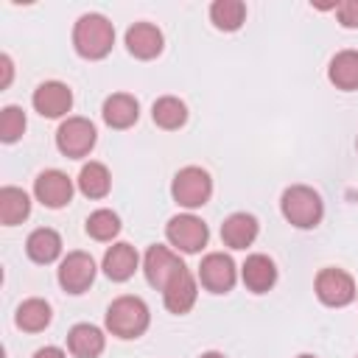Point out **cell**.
Segmentation results:
<instances>
[{"label": "cell", "instance_id": "4dcf8cb0", "mask_svg": "<svg viewBox=\"0 0 358 358\" xmlns=\"http://www.w3.org/2000/svg\"><path fill=\"white\" fill-rule=\"evenodd\" d=\"M34 358H64V352L59 347H42L34 352Z\"/></svg>", "mask_w": 358, "mask_h": 358}, {"label": "cell", "instance_id": "5b68a950", "mask_svg": "<svg viewBox=\"0 0 358 358\" xmlns=\"http://www.w3.org/2000/svg\"><path fill=\"white\" fill-rule=\"evenodd\" d=\"M165 238L171 241V246H176L179 252L185 255H196L207 246V238H210V229L201 218L190 215V213H182V215H173L165 227Z\"/></svg>", "mask_w": 358, "mask_h": 358}, {"label": "cell", "instance_id": "44dd1931", "mask_svg": "<svg viewBox=\"0 0 358 358\" xmlns=\"http://www.w3.org/2000/svg\"><path fill=\"white\" fill-rule=\"evenodd\" d=\"M327 78L336 84V90L352 92L358 90V50H341L330 59Z\"/></svg>", "mask_w": 358, "mask_h": 358}, {"label": "cell", "instance_id": "7c38bea8", "mask_svg": "<svg viewBox=\"0 0 358 358\" xmlns=\"http://www.w3.org/2000/svg\"><path fill=\"white\" fill-rule=\"evenodd\" d=\"M31 101H34V109L42 117H62L73 106V92L62 81H45V84H39L34 90V98Z\"/></svg>", "mask_w": 358, "mask_h": 358}, {"label": "cell", "instance_id": "d6a6232c", "mask_svg": "<svg viewBox=\"0 0 358 358\" xmlns=\"http://www.w3.org/2000/svg\"><path fill=\"white\" fill-rule=\"evenodd\" d=\"M296 358H316V355H308V352H305V355H296Z\"/></svg>", "mask_w": 358, "mask_h": 358}, {"label": "cell", "instance_id": "603a6c76", "mask_svg": "<svg viewBox=\"0 0 358 358\" xmlns=\"http://www.w3.org/2000/svg\"><path fill=\"white\" fill-rule=\"evenodd\" d=\"M151 117H154V123H157L159 129L173 131V129H179V126H185V120H187V106H185L179 98H173V95H162V98L154 101Z\"/></svg>", "mask_w": 358, "mask_h": 358}, {"label": "cell", "instance_id": "ba28073f", "mask_svg": "<svg viewBox=\"0 0 358 358\" xmlns=\"http://www.w3.org/2000/svg\"><path fill=\"white\" fill-rule=\"evenodd\" d=\"M95 280V260L87 252H70L59 263V285L67 294H84Z\"/></svg>", "mask_w": 358, "mask_h": 358}, {"label": "cell", "instance_id": "d6986e66", "mask_svg": "<svg viewBox=\"0 0 358 358\" xmlns=\"http://www.w3.org/2000/svg\"><path fill=\"white\" fill-rule=\"evenodd\" d=\"M103 344H106L103 333L95 324H87V322L76 324L67 333V347H70V352L76 358H98L103 352Z\"/></svg>", "mask_w": 358, "mask_h": 358}, {"label": "cell", "instance_id": "2e32d148", "mask_svg": "<svg viewBox=\"0 0 358 358\" xmlns=\"http://www.w3.org/2000/svg\"><path fill=\"white\" fill-rule=\"evenodd\" d=\"M257 218L249 215V213H232L224 224H221V241L229 246V249H246L255 243L257 238Z\"/></svg>", "mask_w": 358, "mask_h": 358}, {"label": "cell", "instance_id": "8fae6325", "mask_svg": "<svg viewBox=\"0 0 358 358\" xmlns=\"http://www.w3.org/2000/svg\"><path fill=\"white\" fill-rule=\"evenodd\" d=\"M179 268H185V263H182V260H179V255H176V252H171L168 246L154 243V246L145 252L143 271H145V280H148L157 291H162V288L168 285V280H171Z\"/></svg>", "mask_w": 358, "mask_h": 358}, {"label": "cell", "instance_id": "9c48e42d", "mask_svg": "<svg viewBox=\"0 0 358 358\" xmlns=\"http://www.w3.org/2000/svg\"><path fill=\"white\" fill-rule=\"evenodd\" d=\"M235 277H238L235 263L224 252H210L201 260V266H199V280H201V285L210 294H227V291H232Z\"/></svg>", "mask_w": 358, "mask_h": 358}, {"label": "cell", "instance_id": "3957f363", "mask_svg": "<svg viewBox=\"0 0 358 358\" xmlns=\"http://www.w3.org/2000/svg\"><path fill=\"white\" fill-rule=\"evenodd\" d=\"M280 210H282L285 221L294 224L296 229H313V227H319V221L324 215L322 196L308 185L285 187V193L280 199Z\"/></svg>", "mask_w": 358, "mask_h": 358}, {"label": "cell", "instance_id": "5bb4252c", "mask_svg": "<svg viewBox=\"0 0 358 358\" xmlns=\"http://www.w3.org/2000/svg\"><path fill=\"white\" fill-rule=\"evenodd\" d=\"M162 31L151 22H134L129 31H126V48L134 59H157L162 53Z\"/></svg>", "mask_w": 358, "mask_h": 358}, {"label": "cell", "instance_id": "f1b7e54d", "mask_svg": "<svg viewBox=\"0 0 358 358\" xmlns=\"http://www.w3.org/2000/svg\"><path fill=\"white\" fill-rule=\"evenodd\" d=\"M336 17L344 28H358V0H344L336 6Z\"/></svg>", "mask_w": 358, "mask_h": 358}, {"label": "cell", "instance_id": "6da1fadb", "mask_svg": "<svg viewBox=\"0 0 358 358\" xmlns=\"http://www.w3.org/2000/svg\"><path fill=\"white\" fill-rule=\"evenodd\" d=\"M115 45V28L103 14H81L73 28V48L84 59H103Z\"/></svg>", "mask_w": 358, "mask_h": 358}, {"label": "cell", "instance_id": "484cf974", "mask_svg": "<svg viewBox=\"0 0 358 358\" xmlns=\"http://www.w3.org/2000/svg\"><path fill=\"white\" fill-rule=\"evenodd\" d=\"M210 20L218 31H238L246 20V6L241 0H215L210 6Z\"/></svg>", "mask_w": 358, "mask_h": 358}, {"label": "cell", "instance_id": "4fadbf2b", "mask_svg": "<svg viewBox=\"0 0 358 358\" xmlns=\"http://www.w3.org/2000/svg\"><path fill=\"white\" fill-rule=\"evenodd\" d=\"M196 294H199V288H196V280H193V274L187 271V266L185 268H179L171 280H168V285L162 288V302H165V308L171 310V313H187L193 305H196Z\"/></svg>", "mask_w": 358, "mask_h": 358}, {"label": "cell", "instance_id": "8992f818", "mask_svg": "<svg viewBox=\"0 0 358 358\" xmlns=\"http://www.w3.org/2000/svg\"><path fill=\"white\" fill-rule=\"evenodd\" d=\"M95 137H98V131H95L92 120H87V117H67L56 129V145L70 159L87 157L95 145Z\"/></svg>", "mask_w": 358, "mask_h": 358}, {"label": "cell", "instance_id": "9a60e30c", "mask_svg": "<svg viewBox=\"0 0 358 358\" xmlns=\"http://www.w3.org/2000/svg\"><path fill=\"white\" fill-rule=\"evenodd\" d=\"M241 277L252 294H266L277 282V266L268 255H249L241 268Z\"/></svg>", "mask_w": 358, "mask_h": 358}, {"label": "cell", "instance_id": "cb8c5ba5", "mask_svg": "<svg viewBox=\"0 0 358 358\" xmlns=\"http://www.w3.org/2000/svg\"><path fill=\"white\" fill-rule=\"evenodd\" d=\"M112 187V176L103 162H87L78 173V190L87 199H103Z\"/></svg>", "mask_w": 358, "mask_h": 358}, {"label": "cell", "instance_id": "e0dca14e", "mask_svg": "<svg viewBox=\"0 0 358 358\" xmlns=\"http://www.w3.org/2000/svg\"><path fill=\"white\" fill-rule=\"evenodd\" d=\"M140 117V103L129 92H115L103 101V120L112 129H129Z\"/></svg>", "mask_w": 358, "mask_h": 358}, {"label": "cell", "instance_id": "f546056e", "mask_svg": "<svg viewBox=\"0 0 358 358\" xmlns=\"http://www.w3.org/2000/svg\"><path fill=\"white\" fill-rule=\"evenodd\" d=\"M0 67H3V81H0V87L6 90V87L11 84V76H14V67H11V59H8L6 53L0 56Z\"/></svg>", "mask_w": 358, "mask_h": 358}, {"label": "cell", "instance_id": "4316f807", "mask_svg": "<svg viewBox=\"0 0 358 358\" xmlns=\"http://www.w3.org/2000/svg\"><path fill=\"white\" fill-rule=\"evenodd\" d=\"M87 235L95 238V241H112L117 232H120V218L117 213L112 210H95L90 218H87Z\"/></svg>", "mask_w": 358, "mask_h": 358}, {"label": "cell", "instance_id": "d4e9b609", "mask_svg": "<svg viewBox=\"0 0 358 358\" xmlns=\"http://www.w3.org/2000/svg\"><path fill=\"white\" fill-rule=\"evenodd\" d=\"M17 327L25 330V333H39L50 324V305L45 299H25L20 308H17V316H14Z\"/></svg>", "mask_w": 358, "mask_h": 358}, {"label": "cell", "instance_id": "1f68e13d", "mask_svg": "<svg viewBox=\"0 0 358 358\" xmlns=\"http://www.w3.org/2000/svg\"><path fill=\"white\" fill-rule=\"evenodd\" d=\"M201 358H224V355H221V352H204Z\"/></svg>", "mask_w": 358, "mask_h": 358}, {"label": "cell", "instance_id": "277c9868", "mask_svg": "<svg viewBox=\"0 0 358 358\" xmlns=\"http://www.w3.org/2000/svg\"><path fill=\"white\" fill-rule=\"evenodd\" d=\"M171 193H173V201L187 207V210H196L201 204L210 201L213 196V179L204 168H196V165H187L182 168L176 176H173V185H171Z\"/></svg>", "mask_w": 358, "mask_h": 358}, {"label": "cell", "instance_id": "7a4b0ae2", "mask_svg": "<svg viewBox=\"0 0 358 358\" xmlns=\"http://www.w3.org/2000/svg\"><path fill=\"white\" fill-rule=\"evenodd\" d=\"M151 313L140 296H117L106 308V330L117 338H140L148 330Z\"/></svg>", "mask_w": 358, "mask_h": 358}, {"label": "cell", "instance_id": "ffe728a7", "mask_svg": "<svg viewBox=\"0 0 358 358\" xmlns=\"http://www.w3.org/2000/svg\"><path fill=\"white\" fill-rule=\"evenodd\" d=\"M25 252L34 263H53L59 255H62V238L56 229H48V227H39L28 235L25 241Z\"/></svg>", "mask_w": 358, "mask_h": 358}, {"label": "cell", "instance_id": "ac0fdd59", "mask_svg": "<svg viewBox=\"0 0 358 358\" xmlns=\"http://www.w3.org/2000/svg\"><path fill=\"white\" fill-rule=\"evenodd\" d=\"M137 263H140V257H137L134 246H129V243H115V246H109L106 255H103V274H106L109 280H115V282H126V280L137 271Z\"/></svg>", "mask_w": 358, "mask_h": 358}, {"label": "cell", "instance_id": "52a82bcc", "mask_svg": "<svg viewBox=\"0 0 358 358\" xmlns=\"http://www.w3.org/2000/svg\"><path fill=\"white\" fill-rule=\"evenodd\" d=\"M313 288H316V296L330 308H344L355 299V280L344 268H333V266L322 268L316 274Z\"/></svg>", "mask_w": 358, "mask_h": 358}, {"label": "cell", "instance_id": "30bf717a", "mask_svg": "<svg viewBox=\"0 0 358 358\" xmlns=\"http://www.w3.org/2000/svg\"><path fill=\"white\" fill-rule=\"evenodd\" d=\"M34 193H36V199H39L45 207L59 210V207L70 204V199H73V182H70L67 173L50 168V171H42V173L34 179Z\"/></svg>", "mask_w": 358, "mask_h": 358}, {"label": "cell", "instance_id": "7402d4cb", "mask_svg": "<svg viewBox=\"0 0 358 358\" xmlns=\"http://www.w3.org/2000/svg\"><path fill=\"white\" fill-rule=\"evenodd\" d=\"M28 213H31V199H28L25 190L11 187V185L0 190V221L6 227H14V224L25 221Z\"/></svg>", "mask_w": 358, "mask_h": 358}, {"label": "cell", "instance_id": "83f0119b", "mask_svg": "<svg viewBox=\"0 0 358 358\" xmlns=\"http://www.w3.org/2000/svg\"><path fill=\"white\" fill-rule=\"evenodd\" d=\"M22 131H25V112L20 106H6L0 112V140L14 143L22 137Z\"/></svg>", "mask_w": 358, "mask_h": 358}]
</instances>
